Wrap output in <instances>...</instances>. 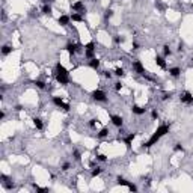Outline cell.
Masks as SVG:
<instances>
[{
    "label": "cell",
    "instance_id": "obj_1",
    "mask_svg": "<svg viewBox=\"0 0 193 193\" xmlns=\"http://www.w3.org/2000/svg\"><path fill=\"white\" fill-rule=\"evenodd\" d=\"M171 131V125H168V124H163V125H160L156 131L152 133V136L146 140V142H143L142 143V148H151V146H154V145H157V142L163 137V136H166Z\"/></svg>",
    "mask_w": 193,
    "mask_h": 193
},
{
    "label": "cell",
    "instance_id": "obj_2",
    "mask_svg": "<svg viewBox=\"0 0 193 193\" xmlns=\"http://www.w3.org/2000/svg\"><path fill=\"white\" fill-rule=\"evenodd\" d=\"M91 97L94 101L97 103H106L107 101V94L103 91V89H95V91L91 92Z\"/></svg>",
    "mask_w": 193,
    "mask_h": 193
},
{
    "label": "cell",
    "instance_id": "obj_3",
    "mask_svg": "<svg viewBox=\"0 0 193 193\" xmlns=\"http://www.w3.org/2000/svg\"><path fill=\"white\" fill-rule=\"evenodd\" d=\"M51 103H53V104H55L56 107L62 109L63 112H70V104L63 101V98H62V97H51Z\"/></svg>",
    "mask_w": 193,
    "mask_h": 193
},
{
    "label": "cell",
    "instance_id": "obj_4",
    "mask_svg": "<svg viewBox=\"0 0 193 193\" xmlns=\"http://www.w3.org/2000/svg\"><path fill=\"white\" fill-rule=\"evenodd\" d=\"M131 70H133V72H136L137 75H146V70H145V67H143V63L140 62V60H133V63H131Z\"/></svg>",
    "mask_w": 193,
    "mask_h": 193
},
{
    "label": "cell",
    "instance_id": "obj_5",
    "mask_svg": "<svg viewBox=\"0 0 193 193\" xmlns=\"http://www.w3.org/2000/svg\"><path fill=\"white\" fill-rule=\"evenodd\" d=\"M71 11L72 12H79V14L85 15L86 14V6H85V3L82 2V0H77V2L71 3Z\"/></svg>",
    "mask_w": 193,
    "mask_h": 193
},
{
    "label": "cell",
    "instance_id": "obj_6",
    "mask_svg": "<svg viewBox=\"0 0 193 193\" xmlns=\"http://www.w3.org/2000/svg\"><path fill=\"white\" fill-rule=\"evenodd\" d=\"M179 101L186 106H193V94L189 91H184L181 95H179Z\"/></svg>",
    "mask_w": 193,
    "mask_h": 193
},
{
    "label": "cell",
    "instance_id": "obj_7",
    "mask_svg": "<svg viewBox=\"0 0 193 193\" xmlns=\"http://www.w3.org/2000/svg\"><path fill=\"white\" fill-rule=\"evenodd\" d=\"M110 122H112V125H115L116 128H122V125H124V118L119 116V115H110Z\"/></svg>",
    "mask_w": 193,
    "mask_h": 193
},
{
    "label": "cell",
    "instance_id": "obj_8",
    "mask_svg": "<svg viewBox=\"0 0 193 193\" xmlns=\"http://www.w3.org/2000/svg\"><path fill=\"white\" fill-rule=\"evenodd\" d=\"M55 77H56V82H57L59 85H62V86H67V85L71 83L70 75H65V74H56Z\"/></svg>",
    "mask_w": 193,
    "mask_h": 193
},
{
    "label": "cell",
    "instance_id": "obj_9",
    "mask_svg": "<svg viewBox=\"0 0 193 193\" xmlns=\"http://www.w3.org/2000/svg\"><path fill=\"white\" fill-rule=\"evenodd\" d=\"M71 23V17L67 15V14H62L59 18H57V24L60 26V27H68Z\"/></svg>",
    "mask_w": 193,
    "mask_h": 193
},
{
    "label": "cell",
    "instance_id": "obj_10",
    "mask_svg": "<svg viewBox=\"0 0 193 193\" xmlns=\"http://www.w3.org/2000/svg\"><path fill=\"white\" fill-rule=\"evenodd\" d=\"M131 113L136 115V116H142V115L146 113V109L142 107V106H139V104H133L131 106Z\"/></svg>",
    "mask_w": 193,
    "mask_h": 193
},
{
    "label": "cell",
    "instance_id": "obj_11",
    "mask_svg": "<svg viewBox=\"0 0 193 193\" xmlns=\"http://www.w3.org/2000/svg\"><path fill=\"white\" fill-rule=\"evenodd\" d=\"M55 72H56V74H65V75H70V71H68L65 67H63L60 62H57L56 65H55Z\"/></svg>",
    "mask_w": 193,
    "mask_h": 193
},
{
    "label": "cell",
    "instance_id": "obj_12",
    "mask_svg": "<svg viewBox=\"0 0 193 193\" xmlns=\"http://www.w3.org/2000/svg\"><path fill=\"white\" fill-rule=\"evenodd\" d=\"M154 60H156V65H157L159 68H161V70H166V57H164V56H160V55H157Z\"/></svg>",
    "mask_w": 193,
    "mask_h": 193
},
{
    "label": "cell",
    "instance_id": "obj_13",
    "mask_svg": "<svg viewBox=\"0 0 193 193\" xmlns=\"http://www.w3.org/2000/svg\"><path fill=\"white\" fill-rule=\"evenodd\" d=\"M134 139H136V133H128L124 139V143L127 148H131V143L134 142Z\"/></svg>",
    "mask_w": 193,
    "mask_h": 193
},
{
    "label": "cell",
    "instance_id": "obj_14",
    "mask_svg": "<svg viewBox=\"0 0 193 193\" xmlns=\"http://www.w3.org/2000/svg\"><path fill=\"white\" fill-rule=\"evenodd\" d=\"M100 67H101V60H100V59L94 57V59L89 60V68H92L94 71H98V70H100Z\"/></svg>",
    "mask_w": 193,
    "mask_h": 193
},
{
    "label": "cell",
    "instance_id": "obj_15",
    "mask_svg": "<svg viewBox=\"0 0 193 193\" xmlns=\"http://www.w3.org/2000/svg\"><path fill=\"white\" fill-rule=\"evenodd\" d=\"M181 72H183V70L179 68V67H172V68H169V75L174 77V79H178V77L181 75Z\"/></svg>",
    "mask_w": 193,
    "mask_h": 193
},
{
    "label": "cell",
    "instance_id": "obj_16",
    "mask_svg": "<svg viewBox=\"0 0 193 193\" xmlns=\"http://www.w3.org/2000/svg\"><path fill=\"white\" fill-rule=\"evenodd\" d=\"M32 121H33V125H35L36 130H39V131H41V130H44V122H42V119H41V118L35 116Z\"/></svg>",
    "mask_w": 193,
    "mask_h": 193
},
{
    "label": "cell",
    "instance_id": "obj_17",
    "mask_svg": "<svg viewBox=\"0 0 193 193\" xmlns=\"http://www.w3.org/2000/svg\"><path fill=\"white\" fill-rule=\"evenodd\" d=\"M41 14L42 15H48V17H51V14H53V9H51V6L47 3V5H42V8H41Z\"/></svg>",
    "mask_w": 193,
    "mask_h": 193
},
{
    "label": "cell",
    "instance_id": "obj_18",
    "mask_svg": "<svg viewBox=\"0 0 193 193\" xmlns=\"http://www.w3.org/2000/svg\"><path fill=\"white\" fill-rule=\"evenodd\" d=\"M0 51H2V56H9L11 53H12V51H14V48H12V45H8V44H5L3 47H2V50H0Z\"/></svg>",
    "mask_w": 193,
    "mask_h": 193
},
{
    "label": "cell",
    "instance_id": "obj_19",
    "mask_svg": "<svg viewBox=\"0 0 193 193\" xmlns=\"http://www.w3.org/2000/svg\"><path fill=\"white\" fill-rule=\"evenodd\" d=\"M70 17H71V21H75V23H82V21H85L83 15H82V14H79V12H72V14H71Z\"/></svg>",
    "mask_w": 193,
    "mask_h": 193
},
{
    "label": "cell",
    "instance_id": "obj_20",
    "mask_svg": "<svg viewBox=\"0 0 193 193\" xmlns=\"http://www.w3.org/2000/svg\"><path fill=\"white\" fill-rule=\"evenodd\" d=\"M116 183H118V186H124V187H128L131 184V181H128V179H125L124 176H116Z\"/></svg>",
    "mask_w": 193,
    "mask_h": 193
},
{
    "label": "cell",
    "instance_id": "obj_21",
    "mask_svg": "<svg viewBox=\"0 0 193 193\" xmlns=\"http://www.w3.org/2000/svg\"><path fill=\"white\" fill-rule=\"evenodd\" d=\"M109 133H110V131H109V128H107V127H103L101 130L97 133V137H98V139H104V137L109 136Z\"/></svg>",
    "mask_w": 193,
    "mask_h": 193
},
{
    "label": "cell",
    "instance_id": "obj_22",
    "mask_svg": "<svg viewBox=\"0 0 193 193\" xmlns=\"http://www.w3.org/2000/svg\"><path fill=\"white\" fill-rule=\"evenodd\" d=\"M85 57L88 60H91L95 57V50H89V48H85Z\"/></svg>",
    "mask_w": 193,
    "mask_h": 193
},
{
    "label": "cell",
    "instance_id": "obj_23",
    "mask_svg": "<svg viewBox=\"0 0 193 193\" xmlns=\"http://www.w3.org/2000/svg\"><path fill=\"white\" fill-rule=\"evenodd\" d=\"M113 74L116 75V77H119V79H122V77H125V70L121 68V67H118V68H115Z\"/></svg>",
    "mask_w": 193,
    "mask_h": 193
},
{
    "label": "cell",
    "instance_id": "obj_24",
    "mask_svg": "<svg viewBox=\"0 0 193 193\" xmlns=\"http://www.w3.org/2000/svg\"><path fill=\"white\" fill-rule=\"evenodd\" d=\"M163 56H164V57L172 56V50H171V47H169L168 44H164V45H163Z\"/></svg>",
    "mask_w": 193,
    "mask_h": 193
},
{
    "label": "cell",
    "instance_id": "obj_25",
    "mask_svg": "<svg viewBox=\"0 0 193 193\" xmlns=\"http://www.w3.org/2000/svg\"><path fill=\"white\" fill-rule=\"evenodd\" d=\"M101 172H103V168H101V166H94V168H92V172H91V175H92V178H95V176H98Z\"/></svg>",
    "mask_w": 193,
    "mask_h": 193
},
{
    "label": "cell",
    "instance_id": "obj_26",
    "mask_svg": "<svg viewBox=\"0 0 193 193\" xmlns=\"http://www.w3.org/2000/svg\"><path fill=\"white\" fill-rule=\"evenodd\" d=\"M113 41H115V44L121 45V44H124L125 38H124V36H121V35H115V36H113Z\"/></svg>",
    "mask_w": 193,
    "mask_h": 193
},
{
    "label": "cell",
    "instance_id": "obj_27",
    "mask_svg": "<svg viewBox=\"0 0 193 193\" xmlns=\"http://www.w3.org/2000/svg\"><path fill=\"white\" fill-rule=\"evenodd\" d=\"M112 17H113V9H110V8H109V9H106V11H104V20H106V21H109Z\"/></svg>",
    "mask_w": 193,
    "mask_h": 193
},
{
    "label": "cell",
    "instance_id": "obj_28",
    "mask_svg": "<svg viewBox=\"0 0 193 193\" xmlns=\"http://www.w3.org/2000/svg\"><path fill=\"white\" fill-rule=\"evenodd\" d=\"M33 85H35L38 89H45V88H47V86H45V82H42V80H35Z\"/></svg>",
    "mask_w": 193,
    "mask_h": 193
},
{
    "label": "cell",
    "instance_id": "obj_29",
    "mask_svg": "<svg viewBox=\"0 0 193 193\" xmlns=\"http://www.w3.org/2000/svg\"><path fill=\"white\" fill-rule=\"evenodd\" d=\"M97 122H98V119H95V118H92V119H89V122H88V125H89V128H92V130H95V128H97Z\"/></svg>",
    "mask_w": 193,
    "mask_h": 193
},
{
    "label": "cell",
    "instance_id": "obj_30",
    "mask_svg": "<svg viewBox=\"0 0 193 193\" xmlns=\"http://www.w3.org/2000/svg\"><path fill=\"white\" fill-rule=\"evenodd\" d=\"M97 160L101 161V163H106L107 161V156H106V154H97Z\"/></svg>",
    "mask_w": 193,
    "mask_h": 193
},
{
    "label": "cell",
    "instance_id": "obj_31",
    "mask_svg": "<svg viewBox=\"0 0 193 193\" xmlns=\"http://www.w3.org/2000/svg\"><path fill=\"white\" fill-rule=\"evenodd\" d=\"M159 118H160L159 112H157L156 109H152V110H151V119H152V121H156V119H159Z\"/></svg>",
    "mask_w": 193,
    "mask_h": 193
},
{
    "label": "cell",
    "instance_id": "obj_32",
    "mask_svg": "<svg viewBox=\"0 0 193 193\" xmlns=\"http://www.w3.org/2000/svg\"><path fill=\"white\" fill-rule=\"evenodd\" d=\"M174 149L176 151V152H184V146H183V143H175V146H174Z\"/></svg>",
    "mask_w": 193,
    "mask_h": 193
},
{
    "label": "cell",
    "instance_id": "obj_33",
    "mask_svg": "<svg viewBox=\"0 0 193 193\" xmlns=\"http://www.w3.org/2000/svg\"><path fill=\"white\" fill-rule=\"evenodd\" d=\"M72 156H74V160H75V161H80L82 154H80L79 151H77V149H74V151H72Z\"/></svg>",
    "mask_w": 193,
    "mask_h": 193
},
{
    "label": "cell",
    "instance_id": "obj_34",
    "mask_svg": "<svg viewBox=\"0 0 193 193\" xmlns=\"http://www.w3.org/2000/svg\"><path fill=\"white\" fill-rule=\"evenodd\" d=\"M60 169H62L63 172H67V171H70V169H71V163H70V161H65V163H63V164H62V168H60Z\"/></svg>",
    "mask_w": 193,
    "mask_h": 193
},
{
    "label": "cell",
    "instance_id": "obj_35",
    "mask_svg": "<svg viewBox=\"0 0 193 193\" xmlns=\"http://www.w3.org/2000/svg\"><path fill=\"white\" fill-rule=\"evenodd\" d=\"M33 189L36 190V192H39V193H45L48 189H45V187H39V186H38V184H33Z\"/></svg>",
    "mask_w": 193,
    "mask_h": 193
},
{
    "label": "cell",
    "instance_id": "obj_36",
    "mask_svg": "<svg viewBox=\"0 0 193 193\" xmlns=\"http://www.w3.org/2000/svg\"><path fill=\"white\" fill-rule=\"evenodd\" d=\"M95 47H97L95 41H91V42H88V44L85 45V48H89V50H95Z\"/></svg>",
    "mask_w": 193,
    "mask_h": 193
},
{
    "label": "cell",
    "instance_id": "obj_37",
    "mask_svg": "<svg viewBox=\"0 0 193 193\" xmlns=\"http://www.w3.org/2000/svg\"><path fill=\"white\" fill-rule=\"evenodd\" d=\"M171 98H172V92H164L163 97H161L163 101H168V100H171Z\"/></svg>",
    "mask_w": 193,
    "mask_h": 193
},
{
    "label": "cell",
    "instance_id": "obj_38",
    "mask_svg": "<svg viewBox=\"0 0 193 193\" xmlns=\"http://www.w3.org/2000/svg\"><path fill=\"white\" fill-rule=\"evenodd\" d=\"M113 88H115V91H116V92H119L121 89H122V83H121V82H116Z\"/></svg>",
    "mask_w": 193,
    "mask_h": 193
},
{
    "label": "cell",
    "instance_id": "obj_39",
    "mask_svg": "<svg viewBox=\"0 0 193 193\" xmlns=\"http://www.w3.org/2000/svg\"><path fill=\"white\" fill-rule=\"evenodd\" d=\"M127 189H128V190H130V192H137V186H136V184H133V183H131L130 186H128Z\"/></svg>",
    "mask_w": 193,
    "mask_h": 193
},
{
    "label": "cell",
    "instance_id": "obj_40",
    "mask_svg": "<svg viewBox=\"0 0 193 193\" xmlns=\"http://www.w3.org/2000/svg\"><path fill=\"white\" fill-rule=\"evenodd\" d=\"M103 74H104L106 79H112V75H113V72H112V71H103Z\"/></svg>",
    "mask_w": 193,
    "mask_h": 193
},
{
    "label": "cell",
    "instance_id": "obj_41",
    "mask_svg": "<svg viewBox=\"0 0 193 193\" xmlns=\"http://www.w3.org/2000/svg\"><path fill=\"white\" fill-rule=\"evenodd\" d=\"M139 48V44L137 42H133V50H137Z\"/></svg>",
    "mask_w": 193,
    "mask_h": 193
},
{
    "label": "cell",
    "instance_id": "obj_42",
    "mask_svg": "<svg viewBox=\"0 0 193 193\" xmlns=\"http://www.w3.org/2000/svg\"><path fill=\"white\" fill-rule=\"evenodd\" d=\"M5 116H6V113H5V112L0 113V119H5Z\"/></svg>",
    "mask_w": 193,
    "mask_h": 193
},
{
    "label": "cell",
    "instance_id": "obj_43",
    "mask_svg": "<svg viewBox=\"0 0 193 193\" xmlns=\"http://www.w3.org/2000/svg\"><path fill=\"white\" fill-rule=\"evenodd\" d=\"M41 2H42V5H47V3L50 2V0H41Z\"/></svg>",
    "mask_w": 193,
    "mask_h": 193
},
{
    "label": "cell",
    "instance_id": "obj_44",
    "mask_svg": "<svg viewBox=\"0 0 193 193\" xmlns=\"http://www.w3.org/2000/svg\"><path fill=\"white\" fill-rule=\"evenodd\" d=\"M190 8H192V9H193V3H192V5H190Z\"/></svg>",
    "mask_w": 193,
    "mask_h": 193
},
{
    "label": "cell",
    "instance_id": "obj_45",
    "mask_svg": "<svg viewBox=\"0 0 193 193\" xmlns=\"http://www.w3.org/2000/svg\"><path fill=\"white\" fill-rule=\"evenodd\" d=\"M91 2H97V0H91Z\"/></svg>",
    "mask_w": 193,
    "mask_h": 193
},
{
    "label": "cell",
    "instance_id": "obj_46",
    "mask_svg": "<svg viewBox=\"0 0 193 193\" xmlns=\"http://www.w3.org/2000/svg\"><path fill=\"white\" fill-rule=\"evenodd\" d=\"M192 62H193V57H192Z\"/></svg>",
    "mask_w": 193,
    "mask_h": 193
},
{
    "label": "cell",
    "instance_id": "obj_47",
    "mask_svg": "<svg viewBox=\"0 0 193 193\" xmlns=\"http://www.w3.org/2000/svg\"><path fill=\"white\" fill-rule=\"evenodd\" d=\"M176 2H179V0H176Z\"/></svg>",
    "mask_w": 193,
    "mask_h": 193
}]
</instances>
